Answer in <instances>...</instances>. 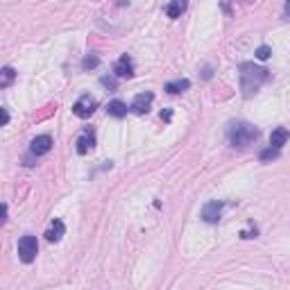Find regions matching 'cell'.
<instances>
[{"label": "cell", "mask_w": 290, "mask_h": 290, "mask_svg": "<svg viewBox=\"0 0 290 290\" xmlns=\"http://www.w3.org/2000/svg\"><path fill=\"white\" fill-rule=\"evenodd\" d=\"M227 136H229V143L234 147H247L258 139V129L245 120H236L227 127Z\"/></svg>", "instance_id": "1"}, {"label": "cell", "mask_w": 290, "mask_h": 290, "mask_svg": "<svg viewBox=\"0 0 290 290\" xmlns=\"http://www.w3.org/2000/svg\"><path fill=\"white\" fill-rule=\"evenodd\" d=\"M268 77H270L268 71L261 66H254V64H243V66H240V86H243V93L247 98H250L252 93H256V89L263 84Z\"/></svg>", "instance_id": "2"}, {"label": "cell", "mask_w": 290, "mask_h": 290, "mask_svg": "<svg viewBox=\"0 0 290 290\" xmlns=\"http://www.w3.org/2000/svg\"><path fill=\"white\" fill-rule=\"evenodd\" d=\"M39 254V243L34 236H23L18 240V258L23 263H32Z\"/></svg>", "instance_id": "3"}, {"label": "cell", "mask_w": 290, "mask_h": 290, "mask_svg": "<svg viewBox=\"0 0 290 290\" xmlns=\"http://www.w3.org/2000/svg\"><path fill=\"white\" fill-rule=\"evenodd\" d=\"M98 109V100L93 98V95H82V98L72 105V113L77 116V118H91L93 116V111Z\"/></svg>", "instance_id": "4"}, {"label": "cell", "mask_w": 290, "mask_h": 290, "mask_svg": "<svg viewBox=\"0 0 290 290\" xmlns=\"http://www.w3.org/2000/svg\"><path fill=\"white\" fill-rule=\"evenodd\" d=\"M152 100H154V93H152V91L139 93V95L134 98V102H132V107H129V109H132L134 113H139V116H143V113H147V111H150Z\"/></svg>", "instance_id": "5"}, {"label": "cell", "mask_w": 290, "mask_h": 290, "mask_svg": "<svg viewBox=\"0 0 290 290\" xmlns=\"http://www.w3.org/2000/svg\"><path fill=\"white\" fill-rule=\"evenodd\" d=\"M220 216H222V202H218V199L206 202L204 209H202V220H204V222L216 224L218 220H220Z\"/></svg>", "instance_id": "6"}, {"label": "cell", "mask_w": 290, "mask_h": 290, "mask_svg": "<svg viewBox=\"0 0 290 290\" xmlns=\"http://www.w3.org/2000/svg\"><path fill=\"white\" fill-rule=\"evenodd\" d=\"M50 150H53V139H50L48 134H41V136H36V139L30 143V152H32V154H36V157H41V154H48Z\"/></svg>", "instance_id": "7"}, {"label": "cell", "mask_w": 290, "mask_h": 290, "mask_svg": "<svg viewBox=\"0 0 290 290\" xmlns=\"http://www.w3.org/2000/svg\"><path fill=\"white\" fill-rule=\"evenodd\" d=\"M113 72H116V77H132L134 75V64H132V57L129 54H123L118 61H116V66H113Z\"/></svg>", "instance_id": "8"}, {"label": "cell", "mask_w": 290, "mask_h": 290, "mask_svg": "<svg viewBox=\"0 0 290 290\" xmlns=\"http://www.w3.org/2000/svg\"><path fill=\"white\" fill-rule=\"evenodd\" d=\"M75 145H77V154H86L89 150L95 147V134H93L91 129H84V132L79 134V139Z\"/></svg>", "instance_id": "9"}, {"label": "cell", "mask_w": 290, "mask_h": 290, "mask_svg": "<svg viewBox=\"0 0 290 290\" xmlns=\"http://www.w3.org/2000/svg\"><path fill=\"white\" fill-rule=\"evenodd\" d=\"M186 7H188V0H170L165 7V14H168V18H179L186 12Z\"/></svg>", "instance_id": "10"}, {"label": "cell", "mask_w": 290, "mask_h": 290, "mask_svg": "<svg viewBox=\"0 0 290 290\" xmlns=\"http://www.w3.org/2000/svg\"><path fill=\"white\" fill-rule=\"evenodd\" d=\"M64 231H66L64 222H61V220H53V224H50V229L46 231V238L50 240V243H59L61 236H64Z\"/></svg>", "instance_id": "11"}, {"label": "cell", "mask_w": 290, "mask_h": 290, "mask_svg": "<svg viewBox=\"0 0 290 290\" xmlns=\"http://www.w3.org/2000/svg\"><path fill=\"white\" fill-rule=\"evenodd\" d=\"M286 141H288V129H286V127H277V129L270 134V147L281 150L286 145Z\"/></svg>", "instance_id": "12"}, {"label": "cell", "mask_w": 290, "mask_h": 290, "mask_svg": "<svg viewBox=\"0 0 290 290\" xmlns=\"http://www.w3.org/2000/svg\"><path fill=\"white\" fill-rule=\"evenodd\" d=\"M107 113L113 116V118H123V116H127V105L123 100H111V102L107 105Z\"/></svg>", "instance_id": "13"}, {"label": "cell", "mask_w": 290, "mask_h": 290, "mask_svg": "<svg viewBox=\"0 0 290 290\" xmlns=\"http://www.w3.org/2000/svg\"><path fill=\"white\" fill-rule=\"evenodd\" d=\"M191 89V82L188 79H177V82H168L165 84V91L172 93V95H177V93H184Z\"/></svg>", "instance_id": "14"}, {"label": "cell", "mask_w": 290, "mask_h": 290, "mask_svg": "<svg viewBox=\"0 0 290 290\" xmlns=\"http://www.w3.org/2000/svg\"><path fill=\"white\" fill-rule=\"evenodd\" d=\"M14 79H16V71H14V68H9V66L0 68V89H7Z\"/></svg>", "instance_id": "15"}, {"label": "cell", "mask_w": 290, "mask_h": 290, "mask_svg": "<svg viewBox=\"0 0 290 290\" xmlns=\"http://www.w3.org/2000/svg\"><path fill=\"white\" fill-rule=\"evenodd\" d=\"M100 66V57L98 54H86L84 57V61H82V68H84V71H91V68H98Z\"/></svg>", "instance_id": "16"}, {"label": "cell", "mask_w": 290, "mask_h": 290, "mask_svg": "<svg viewBox=\"0 0 290 290\" xmlns=\"http://www.w3.org/2000/svg\"><path fill=\"white\" fill-rule=\"evenodd\" d=\"M270 54H272V48L270 46H258L256 53H254V57H256L258 61H265V59H270Z\"/></svg>", "instance_id": "17"}, {"label": "cell", "mask_w": 290, "mask_h": 290, "mask_svg": "<svg viewBox=\"0 0 290 290\" xmlns=\"http://www.w3.org/2000/svg\"><path fill=\"white\" fill-rule=\"evenodd\" d=\"M279 157V150L277 147H268V150L261 152V161H272V159Z\"/></svg>", "instance_id": "18"}, {"label": "cell", "mask_w": 290, "mask_h": 290, "mask_svg": "<svg viewBox=\"0 0 290 290\" xmlns=\"http://www.w3.org/2000/svg\"><path fill=\"white\" fill-rule=\"evenodd\" d=\"M100 82H102V86H107V89L116 91V79H113V77H102Z\"/></svg>", "instance_id": "19"}, {"label": "cell", "mask_w": 290, "mask_h": 290, "mask_svg": "<svg viewBox=\"0 0 290 290\" xmlns=\"http://www.w3.org/2000/svg\"><path fill=\"white\" fill-rule=\"evenodd\" d=\"M7 123H9V111H7V109H2V107H0V127H5Z\"/></svg>", "instance_id": "20"}, {"label": "cell", "mask_w": 290, "mask_h": 290, "mask_svg": "<svg viewBox=\"0 0 290 290\" xmlns=\"http://www.w3.org/2000/svg\"><path fill=\"white\" fill-rule=\"evenodd\" d=\"M7 222V206L0 202V224H5Z\"/></svg>", "instance_id": "21"}, {"label": "cell", "mask_w": 290, "mask_h": 290, "mask_svg": "<svg viewBox=\"0 0 290 290\" xmlns=\"http://www.w3.org/2000/svg\"><path fill=\"white\" fill-rule=\"evenodd\" d=\"M240 238H256V231H240Z\"/></svg>", "instance_id": "22"}, {"label": "cell", "mask_w": 290, "mask_h": 290, "mask_svg": "<svg viewBox=\"0 0 290 290\" xmlns=\"http://www.w3.org/2000/svg\"><path fill=\"white\" fill-rule=\"evenodd\" d=\"M161 118H163V120H165V123H168V120H170V118H172V111H170V109H165V111H163V113H161Z\"/></svg>", "instance_id": "23"}]
</instances>
